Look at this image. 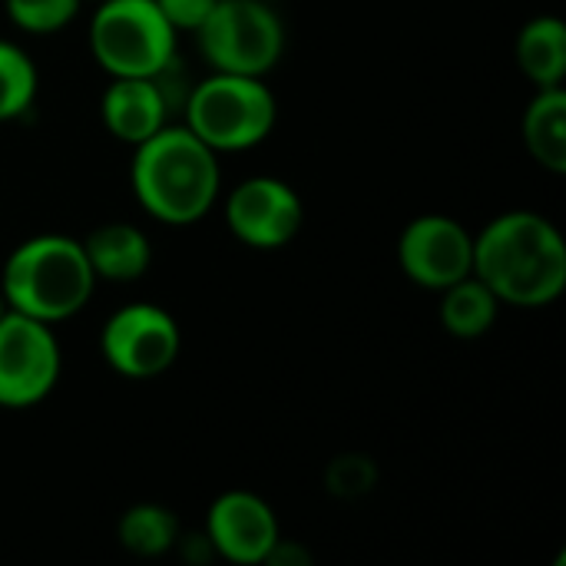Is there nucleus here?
<instances>
[{
    "label": "nucleus",
    "mask_w": 566,
    "mask_h": 566,
    "mask_svg": "<svg viewBox=\"0 0 566 566\" xmlns=\"http://www.w3.org/2000/svg\"><path fill=\"white\" fill-rule=\"evenodd\" d=\"M60 371L63 352L53 325L7 308L0 318V408H36L53 395Z\"/></svg>",
    "instance_id": "7"
},
{
    "label": "nucleus",
    "mask_w": 566,
    "mask_h": 566,
    "mask_svg": "<svg viewBox=\"0 0 566 566\" xmlns=\"http://www.w3.org/2000/svg\"><path fill=\"white\" fill-rule=\"evenodd\" d=\"M269 3H279V0H269Z\"/></svg>",
    "instance_id": "24"
},
{
    "label": "nucleus",
    "mask_w": 566,
    "mask_h": 566,
    "mask_svg": "<svg viewBox=\"0 0 566 566\" xmlns=\"http://www.w3.org/2000/svg\"><path fill=\"white\" fill-rule=\"evenodd\" d=\"M497 312H501V302L478 275H468L441 289V325L451 338H461V342L484 338L494 328Z\"/></svg>",
    "instance_id": "16"
},
{
    "label": "nucleus",
    "mask_w": 566,
    "mask_h": 566,
    "mask_svg": "<svg viewBox=\"0 0 566 566\" xmlns=\"http://www.w3.org/2000/svg\"><path fill=\"white\" fill-rule=\"evenodd\" d=\"M398 265L415 285L441 292L474 275V235L451 216H418L401 229Z\"/></svg>",
    "instance_id": "10"
},
{
    "label": "nucleus",
    "mask_w": 566,
    "mask_h": 566,
    "mask_svg": "<svg viewBox=\"0 0 566 566\" xmlns=\"http://www.w3.org/2000/svg\"><path fill=\"white\" fill-rule=\"evenodd\" d=\"M206 541L216 557L239 566L265 564L282 541V527L269 501L252 491H226L206 514Z\"/></svg>",
    "instance_id": "11"
},
{
    "label": "nucleus",
    "mask_w": 566,
    "mask_h": 566,
    "mask_svg": "<svg viewBox=\"0 0 566 566\" xmlns=\"http://www.w3.org/2000/svg\"><path fill=\"white\" fill-rule=\"evenodd\" d=\"M265 564L305 566V564H312V554H308V551H302V547H295V544H289V541H279V544L272 547V554H269V560H265Z\"/></svg>",
    "instance_id": "22"
},
{
    "label": "nucleus",
    "mask_w": 566,
    "mask_h": 566,
    "mask_svg": "<svg viewBox=\"0 0 566 566\" xmlns=\"http://www.w3.org/2000/svg\"><path fill=\"white\" fill-rule=\"evenodd\" d=\"M524 143L534 163L554 176L566 172V90L541 86L524 109Z\"/></svg>",
    "instance_id": "14"
},
{
    "label": "nucleus",
    "mask_w": 566,
    "mask_h": 566,
    "mask_svg": "<svg viewBox=\"0 0 566 566\" xmlns=\"http://www.w3.org/2000/svg\"><path fill=\"white\" fill-rule=\"evenodd\" d=\"M7 308L46 325H60L86 308L96 292V275L86 262L83 242L56 232L20 242L0 272Z\"/></svg>",
    "instance_id": "3"
},
{
    "label": "nucleus",
    "mask_w": 566,
    "mask_h": 566,
    "mask_svg": "<svg viewBox=\"0 0 566 566\" xmlns=\"http://www.w3.org/2000/svg\"><path fill=\"white\" fill-rule=\"evenodd\" d=\"M517 66L541 86H564L566 76V27L560 17H534L517 36Z\"/></svg>",
    "instance_id": "15"
},
{
    "label": "nucleus",
    "mask_w": 566,
    "mask_h": 566,
    "mask_svg": "<svg viewBox=\"0 0 566 566\" xmlns=\"http://www.w3.org/2000/svg\"><path fill=\"white\" fill-rule=\"evenodd\" d=\"M474 275L501 305L547 308L566 289L564 235L541 212H504L474 235Z\"/></svg>",
    "instance_id": "1"
},
{
    "label": "nucleus",
    "mask_w": 566,
    "mask_h": 566,
    "mask_svg": "<svg viewBox=\"0 0 566 566\" xmlns=\"http://www.w3.org/2000/svg\"><path fill=\"white\" fill-rule=\"evenodd\" d=\"M40 73L30 53L0 36V123H13L36 103Z\"/></svg>",
    "instance_id": "18"
},
{
    "label": "nucleus",
    "mask_w": 566,
    "mask_h": 566,
    "mask_svg": "<svg viewBox=\"0 0 566 566\" xmlns=\"http://www.w3.org/2000/svg\"><path fill=\"white\" fill-rule=\"evenodd\" d=\"M7 315V298H3V292H0V318Z\"/></svg>",
    "instance_id": "23"
},
{
    "label": "nucleus",
    "mask_w": 566,
    "mask_h": 566,
    "mask_svg": "<svg viewBox=\"0 0 566 566\" xmlns=\"http://www.w3.org/2000/svg\"><path fill=\"white\" fill-rule=\"evenodd\" d=\"M196 40L209 70L269 76L285 53V23L269 0H216Z\"/></svg>",
    "instance_id": "6"
},
{
    "label": "nucleus",
    "mask_w": 566,
    "mask_h": 566,
    "mask_svg": "<svg viewBox=\"0 0 566 566\" xmlns=\"http://www.w3.org/2000/svg\"><path fill=\"white\" fill-rule=\"evenodd\" d=\"M226 226L242 245L275 252L302 232L305 206L285 179L252 176L226 196Z\"/></svg>",
    "instance_id": "9"
},
{
    "label": "nucleus",
    "mask_w": 566,
    "mask_h": 566,
    "mask_svg": "<svg viewBox=\"0 0 566 566\" xmlns=\"http://www.w3.org/2000/svg\"><path fill=\"white\" fill-rule=\"evenodd\" d=\"M129 186L146 216L163 226L202 222L222 189L219 153L209 149L186 123H166L133 146Z\"/></svg>",
    "instance_id": "2"
},
{
    "label": "nucleus",
    "mask_w": 566,
    "mask_h": 566,
    "mask_svg": "<svg viewBox=\"0 0 566 566\" xmlns=\"http://www.w3.org/2000/svg\"><path fill=\"white\" fill-rule=\"evenodd\" d=\"M86 262L96 282H136L153 265L149 235L133 222H103L83 239Z\"/></svg>",
    "instance_id": "13"
},
{
    "label": "nucleus",
    "mask_w": 566,
    "mask_h": 566,
    "mask_svg": "<svg viewBox=\"0 0 566 566\" xmlns=\"http://www.w3.org/2000/svg\"><path fill=\"white\" fill-rule=\"evenodd\" d=\"M156 7L163 10L176 33H196L212 13L216 0H156Z\"/></svg>",
    "instance_id": "21"
},
{
    "label": "nucleus",
    "mask_w": 566,
    "mask_h": 566,
    "mask_svg": "<svg viewBox=\"0 0 566 566\" xmlns=\"http://www.w3.org/2000/svg\"><path fill=\"white\" fill-rule=\"evenodd\" d=\"M378 484V464L368 454L348 451L328 461L325 468V491L338 501H358L368 497Z\"/></svg>",
    "instance_id": "20"
},
{
    "label": "nucleus",
    "mask_w": 566,
    "mask_h": 566,
    "mask_svg": "<svg viewBox=\"0 0 566 566\" xmlns=\"http://www.w3.org/2000/svg\"><path fill=\"white\" fill-rule=\"evenodd\" d=\"M179 534L182 531H179L176 514L163 504H133L119 514V524H116L119 547L146 560L176 551Z\"/></svg>",
    "instance_id": "17"
},
{
    "label": "nucleus",
    "mask_w": 566,
    "mask_h": 566,
    "mask_svg": "<svg viewBox=\"0 0 566 566\" xmlns=\"http://www.w3.org/2000/svg\"><path fill=\"white\" fill-rule=\"evenodd\" d=\"M179 33L156 0H96L90 53L109 76H163L176 63Z\"/></svg>",
    "instance_id": "5"
},
{
    "label": "nucleus",
    "mask_w": 566,
    "mask_h": 566,
    "mask_svg": "<svg viewBox=\"0 0 566 566\" xmlns=\"http://www.w3.org/2000/svg\"><path fill=\"white\" fill-rule=\"evenodd\" d=\"M179 352L182 335L176 318L153 302H133L116 308L99 332L103 361L129 381H149L166 375L176 365Z\"/></svg>",
    "instance_id": "8"
},
{
    "label": "nucleus",
    "mask_w": 566,
    "mask_h": 566,
    "mask_svg": "<svg viewBox=\"0 0 566 566\" xmlns=\"http://www.w3.org/2000/svg\"><path fill=\"white\" fill-rule=\"evenodd\" d=\"M186 126L219 156L265 143L279 123V103L265 76L209 73L186 96Z\"/></svg>",
    "instance_id": "4"
},
{
    "label": "nucleus",
    "mask_w": 566,
    "mask_h": 566,
    "mask_svg": "<svg viewBox=\"0 0 566 566\" xmlns=\"http://www.w3.org/2000/svg\"><path fill=\"white\" fill-rule=\"evenodd\" d=\"M99 119L119 143H143L169 123V96L163 76H109L99 99Z\"/></svg>",
    "instance_id": "12"
},
{
    "label": "nucleus",
    "mask_w": 566,
    "mask_h": 566,
    "mask_svg": "<svg viewBox=\"0 0 566 566\" xmlns=\"http://www.w3.org/2000/svg\"><path fill=\"white\" fill-rule=\"evenodd\" d=\"M83 0H3L7 20L33 36L56 33L80 17Z\"/></svg>",
    "instance_id": "19"
},
{
    "label": "nucleus",
    "mask_w": 566,
    "mask_h": 566,
    "mask_svg": "<svg viewBox=\"0 0 566 566\" xmlns=\"http://www.w3.org/2000/svg\"><path fill=\"white\" fill-rule=\"evenodd\" d=\"M93 3H96V0H93Z\"/></svg>",
    "instance_id": "25"
}]
</instances>
